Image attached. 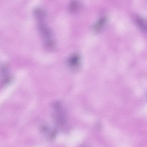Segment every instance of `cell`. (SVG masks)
<instances>
[{"label":"cell","mask_w":147,"mask_h":147,"mask_svg":"<svg viewBox=\"0 0 147 147\" xmlns=\"http://www.w3.org/2000/svg\"><path fill=\"white\" fill-rule=\"evenodd\" d=\"M106 21V19L105 18H103L101 19L100 20L98 21V23H97L95 26L94 27L95 30L96 31H97L99 29L101 28L102 26L104 25Z\"/></svg>","instance_id":"cell-1"},{"label":"cell","mask_w":147,"mask_h":147,"mask_svg":"<svg viewBox=\"0 0 147 147\" xmlns=\"http://www.w3.org/2000/svg\"><path fill=\"white\" fill-rule=\"evenodd\" d=\"M70 7V9L72 10H75L78 7V4L76 2H74L72 3L71 4Z\"/></svg>","instance_id":"cell-2"}]
</instances>
